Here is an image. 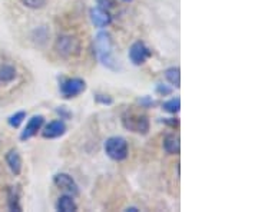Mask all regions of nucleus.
Returning <instances> with one entry per match:
<instances>
[{"label":"nucleus","instance_id":"obj_10","mask_svg":"<svg viewBox=\"0 0 258 212\" xmlns=\"http://www.w3.org/2000/svg\"><path fill=\"white\" fill-rule=\"evenodd\" d=\"M89 15H91V20H92L95 28L102 29L111 25L112 16L109 15L108 10L101 9V8H93V9H91Z\"/></svg>","mask_w":258,"mask_h":212},{"label":"nucleus","instance_id":"obj_18","mask_svg":"<svg viewBox=\"0 0 258 212\" xmlns=\"http://www.w3.org/2000/svg\"><path fill=\"white\" fill-rule=\"evenodd\" d=\"M9 208L12 211H22V206L19 205V195L16 191H10Z\"/></svg>","mask_w":258,"mask_h":212},{"label":"nucleus","instance_id":"obj_8","mask_svg":"<svg viewBox=\"0 0 258 212\" xmlns=\"http://www.w3.org/2000/svg\"><path fill=\"white\" fill-rule=\"evenodd\" d=\"M43 123H45V118H43L42 115H35V116H32V118L29 119L28 123H26L25 129L22 130L20 139H22V140H29L30 138L36 136L37 132L42 129Z\"/></svg>","mask_w":258,"mask_h":212},{"label":"nucleus","instance_id":"obj_23","mask_svg":"<svg viewBox=\"0 0 258 212\" xmlns=\"http://www.w3.org/2000/svg\"><path fill=\"white\" fill-rule=\"evenodd\" d=\"M139 105L144 106V108H151V106L155 105V101L152 98H149V96H144V98L139 99Z\"/></svg>","mask_w":258,"mask_h":212},{"label":"nucleus","instance_id":"obj_27","mask_svg":"<svg viewBox=\"0 0 258 212\" xmlns=\"http://www.w3.org/2000/svg\"><path fill=\"white\" fill-rule=\"evenodd\" d=\"M123 2H132V0H123Z\"/></svg>","mask_w":258,"mask_h":212},{"label":"nucleus","instance_id":"obj_16","mask_svg":"<svg viewBox=\"0 0 258 212\" xmlns=\"http://www.w3.org/2000/svg\"><path fill=\"white\" fill-rule=\"evenodd\" d=\"M162 109L165 112H168V113L175 115V113H178V112L181 111V99H179V98H172V99H169V101L164 102Z\"/></svg>","mask_w":258,"mask_h":212},{"label":"nucleus","instance_id":"obj_7","mask_svg":"<svg viewBox=\"0 0 258 212\" xmlns=\"http://www.w3.org/2000/svg\"><path fill=\"white\" fill-rule=\"evenodd\" d=\"M53 182L66 195H71V196L79 195V186L75 182L74 178L68 174H56L55 178H53Z\"/></svg>","mask_w":258,"mask_h":212},{"label":"nucleus","instance_id":"obj_15","mask_svg":"<svg viewBox=\"0 0 258 212\" xmlns=\"http://www.w3.org/2000/svg\"><path fill=\"white\" fill-rule=\"evenodd\" d=\"M16 78V69L12 65H2L0 66V82L9 83L15 81Z\"/></svg>","mask_w":258,"mask_h":212},{"label":"nucleus","instance_id":"obj_24","mask_svg":"<svg viewBox=\"0 0 258 212\" xmlns=\"http://www.w3.org/2000/svg\"><path fill=\"white\" fill-rule=\"evenodd\" d=\"M57 113L60 115V119H68V118L71 116V113L66 111V108H64V106H60V108L57 109Z\"/></svg>","mask_w":258,"mask_h":212},{"label":"nucleus","instance_id":"obj_13","mask_svg":"<svg viewBox=\"0 0 258 212\" xmlns=\"http://www.w3.org/2000/svg\"><path fill=\"white\" fill-rule=\"evenodd\" d=\"M56 209L62 212H75L78 209V205L75 202L74 196L71 195H63L57 199L56 202Z\"/></svg>","mask_w":258,"mask_h":212},{"label":"nucleus","instance_id":"obj_17","mask_svg":"<svg viewBox=\"0 0 258 212\" xmlns=\"http://www.w3.org/2000/svg\"><path fill=\"white\" fill-rule=\"evenodd\" d=\"M26 119V112L20 111V112H16L15 115H12L8 122H9V125L12 128H19L22 123H23V120Z\"/></svg>","mask_w":258,"mask_h":212},{"label":"nucleus","instance_id":"obj_2","mask_svg":"<svg viewBox=\"0 0 258 212\" xmlns=\"http://www.w3.org/2000/svg\"><path fill=\"white\" fill-rule=\"evenodd\" d=\"M103 149H105V154L111 158L112 161L120 162L128 158V144L120 136H112L106 139Z\"/></svg>","mask_w":258,"mask_h":212},{"label":"nucleus","instance_id":"obj_26","mask_svg":"<svg viewBox=\"0 0 258 212\" xmlns=\"http://www.w3.org/2000/svg\"><path fill=\"white\" fill-rule=\"evenodd\" d=\"M125 211H126V212H129V211H131V212H137V211H139V209H138V208H137V206H131V208H126Z\"/></svg>","mask_w":258,"mask_h":212},{"label":"nucleus","instance_id":"obj_12","mask_svg":"<svg viewBox=\"0 0 258 212\" xmlns=\"http://www.w3.org/2000/svg\"><path fill=\"white\" fill-rule=\"evenodd\" d=\"M164 149L166 154L169 155H179L181 152V144H179V138L175 135H166L164 138Z\"/></svg>","mask_w":258,"mask_h":212},{"label":"nucleus","instance_id":"obj_25","mask_svg":"<svg viewBox=\"0 0 258 212\" xmlns=\"http://www.w3.org/2000/svg\"><path fill=\"white\" fill-rule=\"evenodd\" d=\"M164 122H165V123H169V125H172V126H176V125H178V120H168V119H165L164 120Z\"/></svg>","mask_w":258,"mask_h":212},{"label":"nucleus","instance_id":"obj_22","mask_svg":"<svg viewBox=\"0 0 258 212\" xmlns=\"http://www.w3.org/2000/svg\"><path fill=\"white\" fill-rule=\"evenodd\" d=\"M95 101L98 102V103H102V105H112V102H113V99H112L111 96H108V95H96L95 96Z\"/></svg>","mask_w":258,"mask_h":212},{"label":"nucleus","instance_id":"obj_21","mask_svg":"<svg viewBox=\"0 0 258 212\" xmlns=\"http://www.w3.org/2000/svg\"><path fill=\"white\" fill-rule=\"evenodd\" d=\"M96 3H98V8L108 10V12L116 6V2L115 0H96Z\"/></svg>","mask_w":258,"mask_h":212},{"label":"nucleus","instance_id":"obj_11","mask_svg":"<svg viewBox=\"0 0 258 212\" xmlns=\"http://www.w3.org/2000/svg\"><path fill=\"white\" fill-rule=\"evenodd\" d=\"M6 162H8V165H9L10 171H12L15 175H20L23 162H22V157L19 155V152L16 149H12V151L8 152V155H6Z\"/></svg>","mask_w":258,"mask_h":212},{"label":"nucleus","instance_id":"obj_5","mask_svg":"<svg viewBox=\"0 0 258 212\" xmlns=\"http://www.w3.org/2000/svg\"><path fill=\"white\" fill-rule=\"evenodd\" d=\"M151 55H152L151 49L147 47V45L144 42H135L132 46L129 47V60L135 66L144 65L151 57Z\"/></svg>","mask_w":258,"mask_h":212},{"label":"nucleus","instance_id":"obj_1","mask_svg":"<svg viewBox=\"0 0 258 212\" xmlns=\"http://www.w3.org/2000/svg\"><path fill=\"white\" fill-rule=\"evenodd\" d=\"M95 47V55L98 57V60L102 65L105 66L109 70H119V65L113 56V43H112V37L108 32H99L95 36L93 42Z\"/></svg>","mask_w":258,"mask_h":212},{"label":"nucleus","instance_id":"obj_9","mask_svg":"<svg viewBox=\"0 0 258 212\" xmlns=\"http://www.w3.org/2000/svg\"><path fill=\"white\" fill-rule=\"evenodd\" d=\"M66 123L62 119H56L49 122L45 129L42 130V136L46 139H56L63 136L66 133Z\"/></svg>","mask_w":258,"mask_h":212},{"label":"nucleus","instance_id":"obj_20","mask_svg":"<svg viewBox=\"0 0 258 212\" xmlns=\"http://www.w3.org/2000/svg\"><path fill=\"white\" fill-rule=\"evenodd\" d=\"M157 93L158 95H161V96H168V95H171L172 93V88L171 86H168V85H164V83H158L157 85Z\"/></svg>","mask_w":258,"mask_h":212},{"label":"nucleus","instance_id":"obj_19","mask_svg":"<svg viewBox=\"0 0 258 212\" xmlns=\"http://www.w3.org/2000/svg\"><path fill=\"white\" fill-rule=\"evenodd\" d=\"M46 2L47 0H22V3L30 9H42L46 5Z\"/></svg>","mask_w":258,"mask_h":212},{"label":"nucleus","instance_id":"obj_6","mask_svg":"<svg viewBox=\"0 0 258 212\" xmlns=\"http://www.w3.org/2000/svg\"><path fill=\"white\" fill-rule=\"evenodd\" d=\"M122 120H123V126L132 132H137L141 135H147L149 132V119L147 116L129 115V116H123Z\"/></svg>","mask_w":258,"mask_h":212},{"label":"nucleus","instance_id":"obj_4","mask_svg":"<svg viewBox=\"0 0 258 212\" xmlns=\"http://www.w3.org/2000/svg\"><path fill=\"white\" fill-rule=\"evenodd\" d=\"M59 91L64 99H72L86 91V82L81 78H69L60 82Z\"/></svg>","mask_w":258,"mask_h":212},{"label":"nucleus","instance_id":"obj_14","mask_svg":"<svg viewBox=\"0 0 258 212\" xmlns=\"http://www.w3.org/2000/svg\"><path fill=\"white\" fill-rule=\"evenodd\" d=\"M165 79L178 89L181 86V70H179V67H176V66L168 67L165 70Z\"/></svg>","mask_w":258,"mask_h":212},{"label":"nucleus","instance_id":"obj_3","mask_svg":"<svg viewBox=\"0 0 258 212\" xmlns=\"http://www.w3.org/2000/svg\"><path fill=\"white\" fill-rule=\"evenodd\" d=\"M55 49L63 57H74L81 53V42L74 36H60L56 40Z\"/></svg>","mask_w":258,"mask_h":212}]
</instances>
